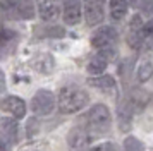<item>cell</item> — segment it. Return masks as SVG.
<instances>
[{
    "label": "cell",
    "instance_id": "52a82bcc",
    "mask_svg": "<svg viewBox=\"0 0 153 151\" xmlns=\"http://www.w3.org/2000/svg\"><path fill=\"white\" fill-rule=\"evenodd\" d=\"M84 19L88 26H98L105 19V0H84L83 2Z\"/></svg>",
    "mask_w": 153,
    "mask_h": 151
},
{
    "label": "cell",
    "instance_id": "277c9868",
    "mask_svg": "<svg viewBox=\"0 0 153 151\" xmlns=\"http://www.w3.org/2000/svg\"><path fill=\"white\" fill-rule=\"evenodd\" d=\"M2 12L10 19H33L35 5L33 0H2Z\"/></svg>",
    "mask_w": 153,
    "mask_h": 151
},
{
    "label": "cell",
    "instance_id": "5b68a950",
    "mask_svg": "<svg viewBox=\"0 0 153 151\" xmlns=\"http://www.w3.org/2000/svg\"><path fill=\"white\" fill-rule=\"evenodd\" d=\"M148 41L145 34V22L141 21V16H132L131 22H129V31H127V45L132 50H139L145 47V43Z\"/></svg>",
    "mask_w": 153,
    "mask_h": 151
},
{
    "label": "cell",
    "instance_id": "6da1fadb",
    "mask_svg": "<svg viewBox=\"0 0 153 151\" xmlns=\"http://www.w3.org/2000/svg\"><path fill=\"white\" fill-rule=\"evenodd\" d=\"M81 125L90 132L91 137L103 136V134H107L110 130V125H112L110 112H108V108L105 107L103 103H97L83 117V124Z\"/></svg>",
    "mask_w": 153,
    "mask_h": 151
},
{
    "label": "cell",
    "instance_id": "5bb4252c",
    "mask_svg": "<svg viewBox=\"0 0 153 151\" xmlns=\"http://www.w3.org/2000/svg\"><path fill=\"white\" fill-rule=\"evenodd\" d=\"M16 143H17V122L12 118H2V144L12 148V144Z\"/></svg>",
    "mask_w": 153,
    "mask_h": 151
},
{
    "label": "cell",
    "instance_id": "2e32d148",
    "mask_svg": "<svg viewBox=\"0 0 153 151\" xmlns=\"http://www.w3.org/2000/svg\"><path fill=\"white\" fill-rule=\"evenodd\" d=\"M108 57L103 53H97L93 58H91L90 62H88V65H86V70H88V74L95 76V77H98L100 74H103L105 69H107V65H108Z\"/></svg>",
    "mask_w": 153,
    "mask_h": 151
},
{
    "label": "cell",
    "instance_id": "d4e9b609",
    "mask_svg": "<svg viewBox=\"0 0 153 151\" xmlns=\"http://www.w3.org/2000/svg\"><path fill=\"white\" fill-rule=\"evenodd\" d=\"M152 107H153V100H152Z\"/></svg>",
    "mask_w": 153,
    "mask_h": 151
},
{
    "label": "cell",
    "instance_id": "d6986e66",
    "mask_svg": "<svg viewBox=\"0 0 153 151\" xmlns=\"http://www.w3.org/2000/svg\"><path fill=\"white\" fill-rule=\"evenodd\" d=\"M127 0H110V16L114 21H122L127 14Z\"/></svg>",
    "mask_w": 153,
    "mask_h": 151
},
{
    "label": "cell",
    "instance_id": "e0dca14e",
    "mask_svg": "<svg viewBox=\"0 0 153 151\" xmlns=\"http://www.w3.org/2000/svg\"><path fill=\"white\" fill-rule=\"evenodd\" d=\"M88 84L93 86V88H98L105 91V93H115L117 91V84H115V79L112 76H98V77H91L88 79Z\"/></svg>",
    "mask_w": 153,
    "mask_h": 151
},
{
    "label": "cell",
    "instance_id": "3957f363",
    "mask_svg": "<svg viewBox=\"0 0 153 151\" xmlns=\"http://www.w3.org/2000/svg\"><path fill=\"white\" fill-rule=\"evenodd\" d=\"M117 41H119V33L112 26L98 27L97 31H95V34L91 36V45L98 50V53L107 55L110 60L115 57Z\"/></svg>",
    "mask_w": 153,
    "mask_h": 151
},
{
    "label": "cell",
    "instance_id": "8fae6325",
    "mask_svg": "<svg viewBox=\"0 0 153 151\" xmlns=\"http://www.w3.org/2000/svg\"><path fill=\"white\" fill-rule=\"evenodd\" d=\"M124 98L127 101L131 103V107L134 108V113H139V112H143L145 107H148V103H150V95L146 93L145 89H131L129 93H126Z\"/></svg>",
    "mask_w": 153,
    "mask_h": 151
},
{
    "label": "cell",
    "instance_id": "7402d4cb",
    "mask_svg": "<svg viewBox=\"0 0 153 151\" xmlns=\"http://www.w3.org/2000/svg\"><path fill=\"white\" fill-rule=\"evenodd\" d=\"M26 132H28L29 137H35L40 132V125H38V120L36 118H29L28 122H26Z\"/></svg>",
    "mask_w": 153,
    "mask_h": 151
},
{
    "label": "cell",
    "instance_id": "ba28073f",
    "mask_svg": "<svg viewBox=\"0 0 153 151\" xmlns=\"http://www.w3.org/2000/svg\"><path fill=\"white\" fill-rule=\"evenodd\" d=\"M91 134L84 129L83 125H76L72 127L67 136V144H69V151H90L91 144Z\"/></svg>",
    "mask_w": 153,
    "mask_h": 151
},
{
    "label": "cell",
    "instance_id": "ac0fdd59",
    "mask_svg": "<svg viewBox=\"0 0 153 151\" xmlns=\"http://www.w3.org/2000/svg\"><path fill=\"white\" fill-rule=\"evenodd\" d=\"M153 76V60L150 57H145L139 62V67L136 70V79L139 82H146Z\"/></svg>",
    "mask_w": 153,
    "mask_h": 151
},
{
    "label": "cell",
    "instance_id": "cb8c5ba5",
    "mask_svg": "<svg viewBox=\"0 0 153 151\" xmlns=\"http://www.w3.org/2000/svg\"><path fill=\"white\" fill-rule=\"evenodd\" d=\"M145 34H146L148 40H153V19L145 22Z\"/></svg>",
    "mask_w": 153,
    "mask_h": 151
},
{
    "label": "cell",
    "instance_id": "30bf717a",
    "mask_svg": "<svg viewBox=\"0 0 153 151\" xmlns=\"http://www.w3.org/2000/svg\"><path fill=\"white\" fill-rule=\"evenodd\" d=\"M132 115H134V108L131 107V103L127 101L126 98H122L120 100V103H119L117 107V118H119V127H120V130L122 132H127V130L131 129V118Z\"/></svg>",
    "mask_w": 153,
    "mask_h": 151
},
{
    "label": "cell",
    "instance_id": "4fadbf2b",
    "mask_svg": "<svg viewBox=\"0 0 153 151\" xmlns=\"http://www.w3.org/2000/svg\"><path fill=\"white\" fill-rule=\"evenodd\" d=\"M2 108L9 112V113H12L16 118H22V117L26 115V103L22 101L21 98H17V96H7V98H4L2 100Z\"/></svg>",
    "mask_w": 153,
    "mask_h": 151
},
{
    "label": "cell",
    "instance_id": "7a4b0ae2",
    "mask_svg": "<svg viewBox=\"0 0 153 151\" xmlns=\"http://www.w3.org/2000/svg\"><path fill=\"white\" fill-rule=\"evenodd\" d=\"M88 101H90L88 93L74 84L62 88L59 91V98H57L59 110L62 113H76L79 110H83L88 105Z\"/></svg>",
    "mask_w": 153,
    "mask_h": 151
},
{
    "label": "cell",
    "instance_id": "ffe728a7",
    "mask_svg": "<svg viewBox=\"0 0 153 151\" xmlns=\"http://www.w3.org/2000/svg\"><path fill=\"white\" fill-rule=\"evenodd\" d=\"M16 41H17V34H16L14 31L7 29V27H2V52H4V57H5L7 53H10L9 45H10L12 50H14Z\"/></svg>",
    "mask_w": 153,
    "mask_h": 151
},
{
    "label": "cell",
    "instance_id": "44dd1931",
    "mask_svg": "<svg viewBox=\"0 0 153 151\" xmlns=\"http://www.w3.org/2000/svg\"><path fill=\"white\" fill-rule=\"evenodd\" d=\"M143 150H145V144L139 139H136L132 136L124 139V151H143Z\"/></svg>",
    "mask_w": 153,
    "mask_h": 151
},
{
    "label": "cell",
    "instance_id": "7c38bea8",
    "mask_svg": "<svg viewBox=\"0 0 153 151\" xmlns=\"http://www.w3.org/2000/svg\"><path fill=\"white\" fill-rule=\"evenodd\" d=\"M62 17L67 26H74L81 21V4H79V0H67L65 2Z\"/></svg>",
    "mask_w": 153,
    "mask_h": 151
},
{
    "label": "cell",
    "instance_id": "8992f818",
    "mask_svg": "<svg viewBox=\"0 0 153 151\" xmlns=\"http://www.w3.org/2000/svg\"><path fill=\"white\" fill-rule=\"evenodd\" d=\"M53 107H55V98L48 89H38L31 100V110L36 115H48L53 112Z\"/></svg>",
    "mask_w": 153,
    "mask_h": 151
},
{
    "label": "cell",
    "instance_id": "603a6c76",
    "mask_svg": "<svg viewBox=\"0 0 153 151\" xmlns=\"http://www.w3.org/2000/svg\"><path fill=\"white\" fill-rule=\"evenodd\" d=\"M93 151H119V148L115 146V144L107 143V144H102V146H97Z\"/></svg>",
    "mask_w": 153,
    "mask_h": 151
},
{
    "label": "cell",
    "instance_id": "9a60e30c",
    "mask_svg": "<svg viewBox=\"0 0 153 151\" xmlns=\"http://www.w3.org/2000/svg\"><path fill=\"white\" fill-rule=\"evenodd\" d=\"M31 65L40 74H52L53 69H55V60H53V57L50 53H38L31 60Z\"/></svg>",
    "mask_w": 153,
    "mask_h": 151
},
{
    "label": "cell",
    "instance_id": "9c48e42d",
    "mask_svg": "<svg viewBox=\"0 0 153 151\" xmlns=\"http://www.w3.org/2000/svg\"><path fill=\"white\" fill-rule=\"evenodd\" d=\"M36 7H38L40 17L47 22L57 21L60 16V10H62L59 0H36Z\"/></svg>",
    "mask_w": 153,
    "mask_h": 151
}]
</instances>
